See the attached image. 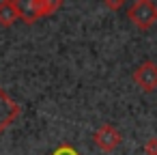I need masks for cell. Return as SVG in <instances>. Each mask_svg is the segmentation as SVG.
Listing matches in <instances>:
<instances>
[{"label":"cell","instance_id":"obj_5","mask_svg":"<svg viewBox=\"0 0 157 155\" xmlns=\"http://www.w3.org/2000/svg\"><path fill=\"white\" fill-rule=\"evenodd\" d=\"M17 20H22V7L15 0H2V2H0V24L11 26Z\"/></svg>","mask_w":157,"mask_h":155},{"label":"cell","instance_id":"obj_3","mask_svg":"<svg viewBox=\"0 0 157 155\" xmlns=\"http://www.w3.org/2000/svg\"><path fill=\"white\" fill-rule=\"evenodd\" d=\"M133 82H136L144 93L155 91V88H157V63L144 60V63L133 71Z\"/></svg>","mask_w":157,"mask_h":155},{"label":"cell","instance_id":"obj_1","mask_svg":"<svg viewBox=\"0 0 157 155\" xmlns=\"http://www.w3.org/2000/svg\"><path fill=\"white\" fill-rule=\"evenodd\" d=\"M127 17L131 20L133 26L146 30L157 22V7H155V2H151V0H136V2H131L129 9H127Z\"/></svg>","mask_w":157,"mask_h":155},{"label":"cell","instance_id":"obj_6","mask_svg":"<svg viewBox=\"0 0 157 155\" xmlns=\"http://www.w3.org/2000/svg\"><path fill=\"white\" fill-rule=\"evenodd\" d=\"M52 155H80V153H78L71 144H60V146H58Z\"/></svg>","mask_w":157,"mask_h":155},{"label":"cell","instance_id":"obj_7","mask_svg":"<svg viewBox=\"0 0 157 155\" xmlns=\"http://www.w3.org/2000/svg\"><path fill=\"white\" fill-rule=\"evenodd\" d=\"M144 153H146V155H157V138H151V140L144 144Z\"/></svg>","mask_w":157,"mask_h":155},{"label":"cell","instance_id":"obj_2","mask_svg":"<svg viewBox=\"0 0 157 155\" xmlns=\"http://www.w3.org/2000/svg\"><path fill=\"white\" fill-rule=\"evenodd\" d=\"M93 140H95V144H97L101 151L112 153V151L121 144L123 136H121V131H118L116 127H112L110 123H105V125H101V127L93 134Z\"/></svg>","mask_w":157,"mask_h":155},{"label":"cell","instance_id":"obj_4","mask_svg":"<svg viewBox=\"0 0 157 155\" xmlns=\"http://www.w3.org/2000/svg\"><path fill=\"white\" fill-rule=\"evenodd\" d=\"M20 112H22L20 103H17L15 99H11V97L7 95V91L0 86V134H2V131L20 116Z\"/></svg>","mask_w":157,"mask_h":155}]
</instances>
